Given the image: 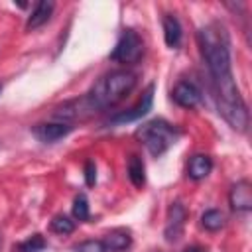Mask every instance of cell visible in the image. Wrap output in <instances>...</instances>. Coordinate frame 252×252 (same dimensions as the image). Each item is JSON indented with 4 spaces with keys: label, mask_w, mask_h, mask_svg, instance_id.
I'll return each mask as SVG.
<instances>
[{
    "label": "cell",
    "mask_w": 252,
    "mask_h": 252,
    "mask_svg": "<svg viewBox=\"0 0 252 252\" xmlns=\"http://www.w3.org/2000/svg\"><path fill=\"white\" fill-rule=\"evenodd\" d=\"M197 43L213 79L219 114L236 132L248 128V108L240 96L230 63V37L220 22H211L197 32Z\"/></svg>",
    "instance_id": "cell-1"
},
{
    "label": "cell",
    "mask_w": 252,
    "mask_h": 252,
    "mask_svg": "<svg viewBox=\"0 0 252 252\" xmlns=\"http://www.w3.org/2000/svg\"><path fill=\"white\" fill-rule=\"evenodd\" d=\"M144 55V41L142 37L138 35L136 30L128 28L122 32L120 39L116 41L114 49L110 51V61H116V63H124V65H132V63H138L140 57Z\"/></svg>",
    "instance_id": "cell-4"
},
{
    "label": "cell",
    "mask_w": 252,
    "mask_h": 252,
    "mask_svg": "<svg viewBox=\"0 0 252 252\" xmlns=\"http://www.w3.org/2000/svg\"><path fill=\"white\" fill-rule=\"evenodd\" d=\"M94 114H96V110L91 104V100L87 98V94H83L81 98L67 100V102H63V104L53 108V118L57 122H65V124H71V126H73V122L89 120Z\"/></svg>",
    "instance_id": "cell-5"
},
{
    "label": "cell",
    "mask_w": 252,
    "mask_h": 252,
    "mask_svg": "<svg viewBox=\"0 0 252 252\" xmlns=\"http://www.w3.org/2000/svg\"><path fill=\"white\" fill-rule=\"evenodd\" d=\"M183 252H207L203 246H199V244H191V246H187Z\"/></svg>",
    "instance_id": "cell-22"
},
{
    "label": "cell",
    "mask_w": 252,
    "mask_h": 252,
    "mask_svg": "<svg viewBox=\"0 0 252 252\" xmlns=\"http://www.w3.org/2000/svg\"><path fill=\"white\" fill-rule=\"evenodd\" d=\"M85 181H87L89 187H93L96 183V165H94V161L85 163Z\"/></svg>",
    "instance_id": "cell-21"
},
{
    "label": "cell",
    "mask_w": 252,
    "mask_h": 252,
    "mask_svg": "<svg viewBox=\"0 0 252 252\" xmlns=\"http://www.w3.org/2000/svg\"><path fill=\"white\" fill-rule=\"evenodd\" d=\"M0 250H2V234H0Z\"/></svg>",
    "instance_id": "cell-23"
},
{
    "label": "cell",
    "mask_w": 252,
    "mask_h": 252,
    "mask_svg": "<svg viewBox=\"0 0 252 252\" xmlns=\"http://www.w3.org/2000/svg\"><path fill=\"white\" fill-rule=\"evenodd\" d=\"M185 220H187V209L181 205V201H173V203L169 205L167 220H165V230H163L167 242L179 240V236L183 234Z\"/></svg>",
    "instance_id": "cell-7"
},
{
    "label": "cell",
    "mask_w": 252,
    "mask_h": 252,
    "mask_svg": "<svg viewBox=\"0 0 252 252\" xmlns=\"http://www.w3.org/2000/svg\"><path fill=\"white\" fill-rule=\"evenodd\" d=\"M71 130H73V126L65 124V122H41L32 128V134L43 144H53V142L65 138Z\"/></svg>",
    "instance_id": "cell-10"
},
{
    "label": "cell",
    "mask_w": 252,
    "mask_h": 252,
    "mask_svg": "<svg viewBox=\"0 0 252 252\" xmlns=\"http://www.w3.org/2000/svg\"><path fill=\"white\" fill-rule=\"evenodd\" d=\"M163 39H165V45L167 47H171V49H175V47H179V43H181V24H179V20L173 16V14H163Z\"/></svg>",
    "instance_id": "cell-14"
},
{
    "label": "cell",
    "mask_w": 252,
    "mask_h": 252,
    "mask_svg": "<svg viewBox=\"0 0 252 252\" xmlns=\"http://www.w3.org/2000/svg\"><path fill=\"white\" fill-rule=\"evenodd\" d=\"M73 217L77 220H89L91 213H89V199H87L85 193L75 195V199H73Z\"/></svg>",
    "instance_id": "cell-18"
},
{
    "label": "cell",
    "mask_w": 252,
    "mask_h": 252,
    "mask_svg": "<svg viewBox=\"0 0 252 252\" xmlns=\"http://www.w3.org/2000/svg\"><path fill=\"white\" fill-rule=\"evenodd\" d=\"M102 244L110 252H122V250L132 246V234L126 228H112V230H108L104 234Z\"/></svg>",
    "instance_id": "cell-11"
},
{
    "label": "cell",
    "mask_w": 252,
    "mask_h": 252,
    "mask_svg": "<svg viewBox=\"0 0 252 252\" xmlns=\"http://www.w3.org/2000/svg\"><path fill=\"white\" fill-rule=\"evenodd\" d=\"M136 81H138V77L130 69L110 71V73L102 75L93 85V89L87 93V98L91 100V104L94 106L96 112L106 110V108L118 104L120 100H124L136 87Z\"/></svg>",
    "instance_id": "cell-2"
},
{
    "label": "cell",
    "mask_w": 252,
    "mask_h": 252,
    "mask_svg": "<svg viewBox=\"0 0 252 252\" xmlns=\"http://www.w3.org/2000/svg\"><path fill=\"white\" fill-rule=\"evenodd\" d=\"M211 169H213V159L207 154H195L187 163V175L195 181L205 179L211 173Z\"/></svg>",
    "instance_id": "cell-12"
},
{
    "label": "cell",
    "mask_w": 252,
    "mask_h": 252,
    "mask_svg": "<svg viewBox=\"0 0 252 252\" xmlns=\"http://www.w3.org/2000/svg\"><path fill=\"white\" fill-rule=\"evenodd\" d=\"M45 246H47V242L41 234H32L30 238L18 242L14 246V252H41Z\"/></svg>",
    "instance_id": "cell-17"
},
{
    "label": "cell",
    "mask_w": 252,
    "mask_h": 252,
    "mask_svg": "<svg viewBox=\"0 0 252 252\" xmlns=\"http://www.w3.org/2000/svg\"><path fill=\"white\" fill-rule=\"evenodd\" d=\"M171 98L181 108H195V106L201 104L203 94H201V89L195 83H191V81H179L173 87V91H171Z\"/></svg>",
    "instance_id": "cell-8"
},
{
    "label": "cell",
    "mask_w": 252,
    "mask_h": 252,
    "mask_svg": "<svg viewBox=\"0 0 252 252\" xmlns=\"http://www.w3.org/2000/svg\"><path fill=\"white\" fill-rule=\"evenodd\" d=\"M75 252H106V248L102 240H85L75 248Z\"/></svg>",
    "instance_id": "cell-20"
},
{
    "label": "cell",
    "mask_w": 252,
    "mask_h": 252,
    "mask_svg": "<svg viewBox=\"0 0 252 252\" xmlns=\"http://www.w3.org/2000/svg\"><path fill=\"white\" fill-rule=\"evenodd\" d=\"M53 8H55L53 2H47V0L37 2V4L33 6V10H32L30 18H28L26 30H37V28H41L43 24H47L49 18H51V14H53Z\"/></svg>",
    "instance_id": "cell-13"
},
{
    "label": "cell",
    "mask_w": 252,
    "mask_h": 252,
    "mask_svg": "<svg viewBox=\"0 0 252 252\" xmlns=\"http://www.w3.org/2000/svg\"><path fill=\"white\" fill-rule=\"evenodd\" d=\"M136 138L142 140V144L154 158H159L175 144V140L179 138V130L163 118H154L136 130Z\"/></svg>",
    "instance_id": "cell-3"
},
{
    "label": "cell",
    "mask_w": 252,
    "mask_h": 252,
    "mask_svg": "<svg viewBox=\"0 0 252 252\" xmlns=\"http://www.w3.org/2000/svg\"><path fill=\"white\" fill-rule=\"evenodd\" d=\"M228 203L236 213H248L252 209V185L248 179H240L230 187Z\"/></svg>",
    "instance_id": "cell-9"
},
{
    "label": "cell",
    "mask_w": 252,
    "mask_h": 252,
    "mask_svg": "<svg viewBox=\"0 0 252 252\" xmlns=\"http://www.w3.org/2000/svg\"><path fill=\"white\" fill-rule=\"evenodd\" d=\"M0 91H2V85H0Z\"/></svg>",
    "instance_id": "cell-25"
},
{
    "label": "cell",
    "mask_w": 252,
    "mask_h": 252,
    "mask_svg": "<svg viewBox=\"0 0 252 252\" xmlns=\"http://www.w3.org/2000/svg\"><path fill=\"white\" fill-rule=\"evenodd\" d=\"M201 224H203L207 230H211V232L220 230V228L224 226V215H222L219 209H209V211H205V213L201 215Z\"/></svg>",
    "instance_id": "cell-16"
},
{
    "label": "cell",
    "mask_w": 252,
    "mask_h": 252,
    "mask_svg": "<svg viewBox=\"0 0 252 252\" xmlns=\"http://www.w3.org/2000/svg\"><path fill=\"white\" fill-rule=\"evenodd\" d=\"M128 179L138 189H142L144 183H146V165H144V159L138 154H132L128 158Z\"/></svg>",
    "instance_id": "cell-15"
},
{
    "label": "cell",
    "mask_w": 252,
    "mask_h": 252,
    "mask_svg": "<svg viewBox=\"0 0 252 252\" xmlns=\"http://www.w3.org/2000/svg\"><path fill=\"white\" fill-rule=\"evenodd\" d=\"M152 102H154V85H150V87L142 93L140 100H138L132 108L114 114V116L110 118V124H124V122H134V120L142 118L144 114H148V110H152Z\"/></svg>",
    "instance_id": "cell-6"
},
{
    "label": "cell",
    "mask_w": 252,
    "mask_h": 252,
    "mask_svg": "<svg viewBox=\"0 0 252 252\" xmlns=\"http://www.w3.org/2000/svg\"><path fill=\"white\" fill-rule=\"evenodd\" d=\"M154 252H161V250H154Z\"/></svg>",
    "instance_id": "cell-24"
},
{
    "label": "cell",
    "mask_w": 252,
    "mask_h": 252,
    "mask_svg": "<svg viewBox=\"0 0 252 252\" xmlns=\"http://www.w3.org/2000/svg\"><path fill=\"white\" fill-rule=\"evenodd\" d=\"M51 230L53 232H57V234H71L73 230H75V220H71L69 217H65V215H57V217H53V220H51Z\"/></svg>",
    "instance_id": "cell-19"
}]
</instances>
